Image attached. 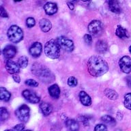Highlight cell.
Segmentation results:
<instances>
[{"mask_svg":"<svg viewBox=\"0 0 131 131\" xmlns=\"http://www.w3.org/2000/svg\"><path fill=\"white\" fill-rule=\"evenodd\" d=\"M87 68L90 75L95 77L103 75L108 70L107 62L102 57L97 55L90 57L87 63Z\"/></svg>","mask_w":131,"mask_h":131,"instance_id":"obj_1","label":"cell"},{"mask_svg":"<svg viewBox=\"0 0 131 131\" xmlns=\"http://www.w3.org/2000/svg\"><path fill=\"white\" fill-rule=\"evenodd\" d=\"M31 70L32 73L39 78V79L42 83H50L55 80V76L53 75L51 70L40 63H36L32 65Z\"/></svg>","mask_w":131,"mask_h":131,"instance_id":"obj_2","label":"cell"},{"mask_svg":"<svg viewBox=\"0 0 131 131\" xmlns=\"http://www.w3.org/2000/svg\"><path fill=\"white\" fill-rule=\"evenodd\" d=\"M44 52L46 56L50 59H58L60 57L61 47L57 40L52 39L46 42L44 47Z\"/></svg>","mask_w":131,"mask_h":131,"instance_id":"obj_3","label":"cell"},{"mask_svg":"<svg viewBox=\"0 0 131 131\" xmlns=\"http://www.w3.org/2000/svg\"><path fill=\"white\" fill-rule=\"evenodd\" d=\"M7 35L9 40L13 43H18L23 39V31L22 29L15 25L10 27Z\"/></svg>","mask_w":131,"mask_h":131,"instance_id":"obj_4","label":"cell"},{"mask_svg":"<svg viewBox=\"0 0 131 131\" xmlns=\"http://www.w3.org/2000/svg\"><path fill=\"white\" fill-rule=\"evenodd\" d=\"M15 115L22 123L27 122L30 116V108L26 104H23L15 111Z\"/></svg>","mask_w":131,"mask_h":131,"instance_id":"obj_5","label":"cell"},{"mask_svg":"<svg viewBox=\"0 0 131 131\" xmlns=\"http://www.w3.org/2000/svg\"><path fill=\"white\" fill-rule=\"evenodd\" d=\"M57 40L61 49H63L64 51L68 52V53L73 51L74 49V42L72 40L63 36L58 37Z\"/></svg>","mask_w":131,"mask_h":131,"instance_id":"obj_6","label":"cell"},{"mask_svg":"<svg viewBox=\"0 0 131 131\" xmlns=\"http://www.w3.org/2000/svg\"><path fill=\"white\" fill-rule=\"evenodd\" d=\"M88 28L89 32L91 34L94 36H98L102 31V23L98 20H92L89 23Z\"/></svg>","mask_w":131,"mask_h":131,"instance_id":"obj_7","label":"cell"},{"mask_svg":"<svg viewBox=\"0 0 131 131\" xmlns=\"http://www.w3.org/2000/svg\"><path fill=\"white\" fill-rule=\"evenodd\" d=\"M119 66L123 72L129 74L131 72V57L129 56H124L119 59Z\"/></svg>","mask_w":131,"mask_h":131,"instance_id":"obj_8","label":"cell"},{"mask_svg":"<svg viewBox=\"0 0 131 131\" xmlns=\"http://www.w3.org/2000/svg\"><path fill=\"white\" fill-rule=\"evenodd\" d=\"M22 96L29 102L33 104H37L40 101V98L34 92L31 90H25L22 92Z\"/></svg>","mask_w":131,"mask_h":131,"instance_id":"obj_9","label":"cell"},{"mask_svg":"<svg viewBox=\"0 0 131 131\" xmlns=\"http://www.w3.org/2000/svg\"><path fill=\"white\" fill-rule=\"evenodd\" d=\"M5 68H6V70L8 71V73L11 74H17L20 71V66L18 64V63L14 62L12 60L10 59H7L5 63Z\"/></svg>","mask_w":131,"mask_h":131,"instance_id":"obj_10","label":"cell"},{"mask_svg":"<svg viewBox=\"0 0 131 131\" xmlns=\"http://www.w3.org/2000/svg\"><path fill=\"white\" fill-rule=\"evenodd\" d=\"M42 45L40 42H38L33 43L29 49V54L35 58L40 57L42 53Z\"/></svg>","mask_w":131,"mask_h":131,"instance_id":"obj_11","label":"cell"},{"mask_svg":"<svg viewBox=\"0 0 131 131\" xmlns=\"http://www.w3.org/2000/svg\"><path fill=\"white\" fill-rule=\"evenodd\" d=\"M16 54V48L13 45H8L3 49V55L6 59H11Z\"/></svg>","mask_w":131,"mask_h":131,"instance_id":"obj_12","label":"cell"},{"mask_svg":"<svg viewBox=\"0 0 131 131\" xmlns=\"http://www.w3.org/2000/svg\"><path fill=\"white\" fill-rule=\"evenodd\" d=\"M80 102L83 106H90L92 103V98L85 91H81L79 94Z\"/></svg>","mask_w":131,"mask_h":131,"instance_id":"obj_13","label":"cell"},{"mask_svg":"<svg viewBox=\"0 0 131 131\" xmlns=\"http://www.w3.org/2000/svg\"><path fill=\"white\" fill-rule=\"evenodd\" d=\"M40 109L44 116H49L53 112V106L50 103L42 102L40 104Z\"/></svg>","mask_w":131,"mask_h":131,"instance_id":"obj_14","label":"cell"},{"mask_svg":"<svg viewBox=\"0 0 131 131\" xmlns=\"http://www.w3.org/2000/svg\"><path fill=\"white\" fill-rule=\"evenodd\" d=\"M44 10L47 15H53L57 12L58 8L57 4L53 2H48L44 6Z\"/></svg>","mask_w":131,"mask_h":131,"instance_id":"obj_15","label":"cell"},{"mask_svg":"<svg viewBox=\"0 0 131 131\" xmlns=\"http://www.w3.org/2000/svg\"><path fill=\"white\" fill-rule=\"evenodd\" d=\"M108 8L113 13L119 14L122 12V8L117 0H109L108 2Z\"/></svg>","mask_w":131,"mask_h":131,"instance_id":"obj_16","label":"cell"},{"mask_svg":"<svg viewBox=\"0 0 131 131\" xmlns=\"http://www.w3.org/2000/svg\"><path fill=\"white\" fill-rule=\"evenodd\" d=\"M48 91H49V94L51 98H53V99L59 98L61 92H60L59 86L57 85V84H53L50 86L48 89Z\"/></svg>","mask_w":131,"mask_h":131,"instance_id":"obj_17","label":"cell"},{"mask_svg":"<svg viewBox=\"0 0 131 131\" xmlns=\"http://www.w3.org/2000/svg\"><path fill=\"white\" fill-rule=\"evenodd\" d=\"M39 25H40L41 30L43 32H49L52 28V24H51V21L47 18L41 19L39 22Z\"/></svg>","mask_w":131,"mask_h":131,"instance_id":"obj_18","label":"cell"},{"mask_svg":"<svg viewBox=\"0 0 131 131\" xmlns=\"http://www.w3.org/2000/svg\"><path fill=\"white\" fill-rule=\"evenodd\" d=\"M108 44L105 40H100L97 41L96 44V51L100 53H106L108 50Z\"/></svg>","mask_w":131,"mask_h":131,"instance_id":"obj_19","label":"cell"},{"mask_svg":"<svg viewBox=\"0 0 131 131\" xmlns=\"http://www.w3.org/2000/svg\"><path fill=\"white\" fill-rule=\"evenodd\" d=\"M66 126L70 130L76 131L79 129V125L76 120L73 119H68L65 122Z\"/></svg>","mask_w":131,"mask_h":131,"instance_id":"obj_20","label":"cell"},{"mask_svg":"<svg viewBox=\"0 0 131 131\" xmlns=\"http://www.w3.org/2000/svg\"><path fill=\"white\" fill-rule=\"evenodd\" d=\"M115 35L121 39H126L128 38V34L126 29H124L121 25L117 27L115 30Z\"/></svg>","mask_w":131,"mask_h":131,"instance_id":"obj_21","label":"cell"},{"mask_svg":"<svg viewBox=\"0 0 131 131\" xmlns=\"http://www.w3.org/2000/svg\"><path fill=\"white\" fill-rule=\"evenodd\" d=\"M0 98L4 102H8L11 98V94L4 87L0 88Z\"/></svg>","mask_w":131,"mask_h":131,"instance_id":"obj_22","label":"cell"},{"mask_svg":"<svg viewBox=\"0 0 131 131\" xmlns=\"http://www.w3.org/2000/svg\"><path fill=\"white\" fill-rule=\"evenodd\" d=\"M104 95L110 100H115L118 98V94L115 90L109 89V88H106V90H104Z\"/></svg>","mask_w":131,"mask_h":131,"instance_id":"obj_23","label":"cell"},{"mask_svg":"<svg viewBox=\"0 0 131 131\" xmlns=\"http://www.w3.org/2000/svg\"><path fill=\"white\" fill-rule=\"evenodd\" d=\"M100 119L102 122L105 123L106 124L111 125V126H114V125L116 124L115 119L110 115H105L104 116H102Z\"/></svg>","mask_w":131,"mask_h":131,"instance_id":"obj_24","label":"cell"},{"mask_svg":"<svg viewBox=\"0 0 131 131\" xmlns=\"http://www.w3.org/2000/svg\"><path fill=\"white\" fill-rule=\"evenodd\" d=\"M124 105L128 110H131V93H127L124 95Z\"/></svg>","mask_w":131,"mask_h":131,"instance_id":"obj_25","label":"cell"},{"mask_svg":"<svg viewBox=\"0 0 131 131\" xmlns=\"http://www.w3.org/2000/svg\"><path fill=\"white\" fill-rule=\"evenodd\" d=\"M17 63L20 68H25L28 65V58L26 56H21L18 58Z\"/></svg>","mask_w":131,"mask_h":131,"instance_id":"obj_26","label":"cell"},{"mask_svg":"<svg viewBox=\"0 0 131 131\" xmlns=\"http://www.w3.org/2000/svg\"><path fill=\"white\" fill-rule=\"evenodd\" d=\"M0 114H1V121L2 122H5L9 117V113L5 107H1L0 108Z\"/></svg>","mask_w":131,"mask_h":131,"instance_id":"obj_27","label":"cell"},{"mask_svg":"<svg viewBox=\"0 0 131 131\" xmlns=\"http://www.w3.org/2000/svg\"><path fill=\"white\" fill-rule=\"evenodd\" d=\"M68 85L71 87V88H74L78 84V81L77 79V78H75L74 77H70L68 79Z\"/></svg>","mask_w":131,"mask_h":131,"instance_id":"obj_28","label":"cell"},{"mask_svg":"<svg viewBox=\"0 0 131 131\" xmlns=\"http://www.w3.org/2000/svg\"><path fill=\"white\" fill-rule=\"evenodd\" d=\"M36 25V20L33 17H29L26 20V25L29 28H31Z\"/></svg>","mask_w":131,"mask_h":131,"instance_id":"obj_29","label":"cell"},{"mask_svg":"<svg viewBox=\"0 0 131 131\" xmlns=\"http://www.w3.org/2000/svg\"><path fill=\"white\" fill-rule=\"evenodd\" d=\"M25 83L27 85L30 86V87H37V86H38V83L34 79L26 80Z\"/></svg>","mask_w":131,"mask_h":131,"instance_id":"obj_30","label":"cell"},{"mask_svg":"<svg viewBox=\"0 0 131 131\" xmlns=\"http://www.w3.org/2000/svg\"><path fill=\"white\" fill-rule=\"evenodd\" d=\"M107 130V128L104 124H97L94 128V130L95 131H104Z\"/></svg>","mask_w":131,"mask_h":131,"instance_id":"obj_31","label":"cell"},{"mask_svg":"<svg viewBox=\"0 0 131 131\" xmlns=\"http://www.w3.org/2000/svg\"><path fill=\"white\" fill-rule=\"evenodd\" d=\"M84 41H85V42L87 44V45H90L92 43V36L90 34H85L84 36L83 37Z\"/></svg>","mask_w":131,"mask_h":131,"instance_id":"obj_32","label":"cell"},{"mask_svg":"<svg viewBox=\"0 0 131 131\" xmlns=\"http://www.w3.org/2000/svg\"><path fill=\"white\" fill-rule=\"evenodd\" d=\"M0 14H1V16L3 17V18H8V14L6 12V10L4 8L3 6H1V10H0Z\"/></svg>","mask_w":131,"mask_h":131,"instance_id":"obj_33","label":"cell"},{"mask_svg":"<svg viewBox=\"0 0 131 131\" xmlns=\"http://www.w3.org/2000/svg\"><path fill=\"white\" fill-rule=\"evenodd\" d=\"M25 129V125L23 124H19L16 125L13 128V130H23Z\"/></svg>","mask_w":131,"mask_h":131,"instance_id":"obj_34","label":"cell"},{"mask_svg":"<svg viewBox=\"0 0 131 131\" xmlns=\"http://www.w3.org/2000/svg\"><path fill=\"white\" fill-rule=\"evenodd\" d=\"M12 78H13V79H14V81L16 82V83H19L20 82V77H19L18 74H13Z\"/></svg>","mask_w":131,"mask_h":131,"instance_id":"obj_35","label":"cell"},{"mask_svg":"<svg viewBox=\"0 0 131 131\" xmlns=\"http://www.w3.org/2000/svg\"><path fill=\"white\" fill-rule=\"evenodd\" d=\"M81 122L85 126H88V125H89V119H88V117H81Z\"/></svg>","mask_w":131,"mask_h":131,"instance_id":"obj_36","label":"cell"},{"mask_svg":"<svg viewBox=\"0 0 131 131\" xmlns=\"http://www.w3.org/2000/svg\"><path fill=\"white\" fill-rule=\"evenodd\" d=\"M126 81L127 85L128 86V88H131V76H128L126 78Z\"/></svg>","mask_w":131,"mask_h":131,"instance_id":"obj_37","label":"cell"},{"mask_svg":"<svg viewBox=\"0 0 131 131\" xmlns=\"http://www.w3.org/2000/svg\"><path fill=\"white\" fill-rule=\"evenodd\" d=\"M67 5L68 6V8H70V10H74V6L73 5V4H72L70 2H68L67 3Z\"/></svg>","mask_w":131,"mask_h":131,"instance_id":"obj_38","label":"cell"},{"mask_svg":"<svg viewBox=\"0 0 131 131\" xmlns=\"http://www.w3.org/2000/svg\"><path fill=\"white\" fill-rule=\"evenodd\" d=\"M82 2H90L91 0H81Z\"/></svg>","mask_w":131,"mask_h":131,"instance_id":"obj_39","label":"cell"},{"mask_svg":"<svg viewBox=\"0 0 131 131\" xmlns=\"http://www.w3.org/2000/svg\"><path fill=\"white\" fill-rule=\"evenodd\" d=\"M129 52H130V53H131V45L129 47Z\"/></svg>","mask_w":131,"mask_h":131,"instance_id":"obj_40","label":"cell"},{"mask_svg":"<svg viewBox=\"0 0 131 131\" xmlns=\"http://www.w3.org/2000/svg\"><path fill=\"white\" fill-rule=\"evenodd\" d=\"M14 1L16 2H21V1H23V0H14Z\"/></svg>","mask_w":131,"mask_h":131,"instance_id":"obj_41","label":"cell"}]
</instances>
